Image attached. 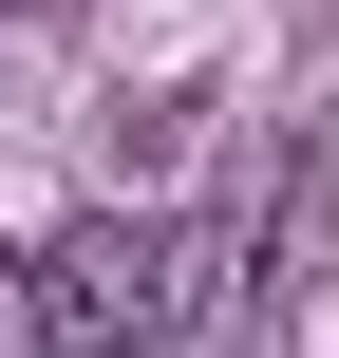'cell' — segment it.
Returning <instances> with one entry per match:
<instances>
[{"label":"cell","instance_id":"cell-1","mask_svg":"<svg viewBox=\"0 0 339 358\" xmlns=\"http://www.w3.org/2000/svg\"><path fill=\"white\" fill-rule=\"evenodd\" d=\"M189 264H208L189 227H151V208H75V227L19 245V321H38V358H151L189 302H208Z\"/></svg>","mask_w":339,"mask_h":358},{"label":"cell","instance_id":"cell-2","mask_svg":"<svg viewBox=\"0 0 339 358\" xmlns=\"http://www.w3.org/2000/svg\"><path fill=\"white\" fill-rule=\"evenodd\" d=\"M0 19H19V0H0Z\"/></svg>","mask_w":339,"mask_h":358}]
</instances>
